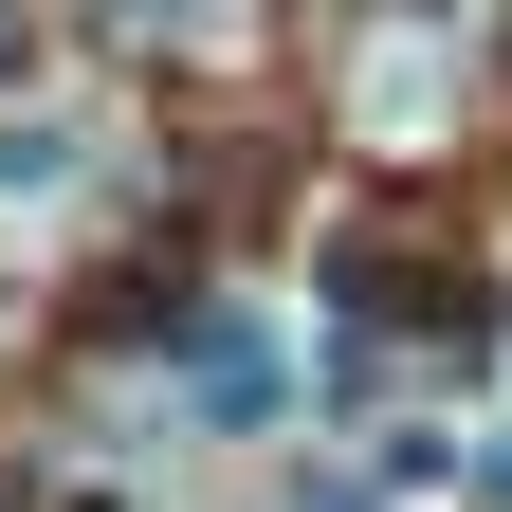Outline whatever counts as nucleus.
I'll use <instances>...</instances> for the list:
<instances>
[{"instance_id":"nucleus-1","label":"nucleus","mask_w":512,"mask_h":512,"mask_svg":"<svg viewBox=\"0 0 512 512\" xmlns=\"http://www.w3.org/2000/svg\"><path fill=\"white\" fill-rule=\"evenodd\" d=\"M293 403V330H275V311H202V330H183V421H275Z\"/></svg>"},{"instance_id":"nucleus-2","label":"nucleus","mask_w":512,"mask_h":512,"mask_svg":"<svg viewBox=\"0 0 512 512\" xmlns=\"http://www.w3.org/2000/svg\"><path fill=\"white\" fill-rule=\"evenodd\" d=\"M55 512H128V494H55Z\"/></svg>"},{"instance_id":"nucleus-3","label":"nucleus","mask_w":512,"mask_h":512,"mask_svg":"<svg viewBox=\"0 0 512 512\" xmlns=\"http://www.w3.org/2000/svg\"><path fill=\"white\" fill-rule=\"evenodd\" d=\"M293 512H366V494H293Z\"/></svg>"}]
</instances>
